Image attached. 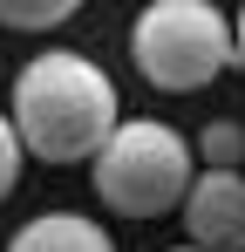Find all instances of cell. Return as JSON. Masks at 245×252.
Masks as SVG:
<instances>
[{
    "instance_id": "obj_1",
    "label": "cell",
    "mask_w": 245,
    "mask_h": 252,
    "mask_svg": "<svg viewBox=\"0 0 245 252\" xmlns=\"http://www.w3.org/2000/svg\"><path fill=\"white\" fill-rule=\"evenodd\" d=\"M14 136H21V157L41 164H82L109 143L116 116V82L75 55V48H48L34 55L21 75H14Z\"/></svg>"
},
{
    "instance_id": "obj_2",
    "label": "cell",
    "mask_w": 245,
    "mask_h": 252,
    "mask_svg": "<svg viewBox=\"0 0 245 252\" xmlns=\"http://www.w3.org/2000/svg\"><path fill=\"white\" fill-rule=\"evenodd\" d=\"M191 143L157 116H129L95 150V198L122 218H163L191 191Z\"/></svg>"
},
{
    "instance_id": "obj_3",
    "label": "cell",
    "mask_w": 245,
    "mask_h": 252,
    "mask_svg": "<svg viewBox=\"0 0 245 252\" xmlns=\"http://www.w3.org/2000/svg\"><path fill=\"white\" fill-rule=\"evenodd\" d=\"M129 55H136V75L150 89H170V95L218 82L239 62L232 55V21L211 0H150L129 28Z\"/></svg>"
},
{
    "instance_id": "obj_4",
    "label": "cell",
    "mask_w": 245,
    "mask_h": 252,
    "mask_svg": "<svg viewBox=\"0 0 245 252\" xmlns=\"http://www.w3.org/2000/svg\"><path fill=\"white\" fill-rule=\"evenodd\" d=\"M177 211L198 252H245V170H198Z\"/></svg>"
},
{
    "instance_id": "obj_5",
    "label": "cell",
    "mask_w": 245,
    "mask_h": 252,
    "mask_svg": "<svg viewBox=\"0 0 245 252\" xmlns=\"http://www.w3.org/2000/svg\"><path fill=\"white\" fill-rule=\"evenodd\" d=\"M7 252H116V239L82 211H41V218H28L14 232Z\"/></svg>"
},
{
    "instance_id": "obj_6",
    "label": "cell",
    "mask_w": 245,
    "mask_h": 252,
    "mask_svg": "<svg viewBox=\"0 0 245 252\" xmlns=\"http://www.w3.org/2000/svg\"><path fill=\"white\" fill-rule=\"evenodd\" d=\"M82 0H0V28H21V34H41V28H61Z\"/></svg>"
},
{
    "instance_id": "obj_7",
    "label": "cell",
    "mask_w": 245,
    "mask_h": 252,
    "mask_svg": "<svg viewBox=\"0 0 245 252\" xmlns=\"http://www.w3.org/2000/svg\"><path fill=\"white\" fill-rule=\"evenodd\" d=\"M198 157H204V170H239L245 129H239V123H204V129H198Z\"/></svg>"
},
{
    "instance_id": "obj_8",
    "label": "cell",
    "mask_w": 245,
    "mask_h": 252,
    "mask_svg": "<svg viewBox=\"0 0 245 252\" xmlns=\"http://www.w3.org/2000/svg\"><path fill=\"white\" fill-rule=\"evenodd\" d=\"M14 177H21V136H14V123L0 116V198L14 191Z\"/></svg>"
},
{
    "instance_id": "obj_9",
    "label": "cell",
    "mask_w": 245,
    "mask_h": 252,
    "mask_svg": "<svg viewBox=\"0 0 245 252\" xmlns=\"http://www.w3.org/2000/svg\"><path fill=\"white\" fill-rule=\"evenodd\" d=\"M232 55L245 62V7H239V21H232Z\"/></svg>"
},
{
    "instance_id": "obj_10",
    "label": "cell",
    "mask_w": 245,
    "mask_h": 252,
    "mask_svg": "<svg viewBox=\"0 0 245 252\" xmlns=\"http://www.w3.org/2000/svg\"><path fill=\"white\" fill-rule=\"evenodd\" d=\"M184 252H198V246H184Z\"/></svg>"
}]
</instances>
